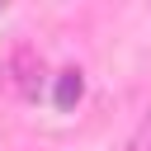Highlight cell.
Here are the masks:
<instances>
[{"mask_svg": "<svg viewBox=\"0 0 151 151\" xmlns=\"http://www.w3.org/2000/svg\"><path fill=\"white\" fill-rule=\"evenodd\" d=\"M80 99H85V76H80L76 66H66V71L57 76V85H52V104H57L61 113H71Z\"/></svg>", "mask_w": 151, "mask_h": 151, "instance_id": "1", "label": "cell"}, {"mask_svg": "<svg viewBox=\"0 0 151 151\" xmlns=\"http://www.w3.org/2000/svg\"><path fill=\"white\" fill-rule=\"evenodd\" d=\"M127 151H151V109H146V118L137 123V132H132V146Z\"/></svg>", "mask_w": 151, "mask_h": 151, "instance_id": "2", "label": "cell"}]
</instances>
